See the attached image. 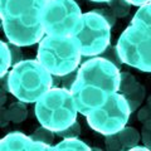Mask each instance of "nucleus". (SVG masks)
<instances>
[{
    "mask_svg": "<svg viewBox=\"0 0 151 151\" xmlns=\"http://www.w3.org/2000/svg\"><path fill=\"white\" fill-rule=\"evenodd\" d=\"M120 68L102 57H93L78 68L70 88L78 112L87 116L108 101L120 88Z\"/></svg>",
    "mask_w": 151,
    "mask_h": 151,
    "instance_id": "nucleus-1",
    "label": "nucleus"
},
{
    "mask_svg": "<svg viewBox=\"0 0 151 151\" xmlns=\"http://www.w3.org/2000/svg\"><path fill=\"white\" fill-rule=\"evenodd\" d=\"M48 0H0V18L8 40L30 47L45 34L42 17Z\"/></svg>",
    "mask_w": 151,
    "mask_h": 151,
    "instance_id": "nucleus-2",
    "label": "nucleus"
},
{
    "mask_svg": "<svg viewBox=\"0 0 151 151\" xmlns=\"http://www.w3.org/2000/svg\"><path fill=\"white\" fill-rule=\"evenodd\" d=\"M9 92L19 101L34 103L53 87V74L39 60L25 59L8 73Z\"/></svg>",
    "mask_w": 151,
    "mask_h": 151,
    "instance_id": "nucleus-3",
    "label": "nucleus"
},
{
    "mask_svg": "<svg viewBox=\"0 0 151 151\" xmlns=\"http://www.w3.org/2000/svg\"><path fill=\"white\" fill-rule=\"evenodd\" d=\"M34 112L42 126L57 134L77 121L78 108L69 89L52 87L35 102Z\"/></svg>",
    "mask_w": 151,
    "mask_h": 151,
    "instance_id": "nucleus-4",
    "label": "nucleus"
},
{
    "mask_svg": "<svg viewBox=\"0 0 151 151\" xmlns=\"http://www.w3.org/2000/svg\"><path fill=\"white\" fill-rule=\"evenodd\" d=\"M81 49L72 35H47L39 42L37 59L52 74L64 76L77 69L81 63Z\"/></svg>",
    "mask_w": 151,
    "mask_h": 151,
    "instance_id": "nucleus-5",
    "label": "nucleus"
},
{
    "mask_svg": "<svg viewBox=\"0 0 151 151\" xmlns=\"http://www.w3.org/2000/svg\"><path fill=\"white\" fill-rule=\"evenodd\" d=\"M77 39L82 57L93 58L101 55L111 42V25L96 12L84 13L72 32Z\"/></svg>",
    "mask_w": 151,
    "mask_h": 151,
    "instance_id": "nucleus-6",
    "label": "nucleus"
},
{
    "mask_svg": "<svg viewBox=\"0 0 151 151\" xmlns=\"http://www.w3.org/2000/svg\"><path fill=\"white\" fill-rule=\"evenodd\" d=\"M131 113L125 96L120 92H116L103 106L89 112L86 116V120L92 130L107 136L124 129L129 122Z\"/></svg>",
    "mask_w": 151,
    "mask_h": 151,
    "instance_id": "nucleus-7",
    "label": "nucleus"
},
{
    "mask_svg": "<svg viewBox=\"0 0 151 151\" xmlns=\"http://www.w3.org/2000/svg\"><path fill=\"white\" fill-rule=\"evenodd\" d=\"M117 50L124 64L141 72H151V37L129 25L117 40Z\"/></svg>",
    "mask_w": 151,
    "mask_h": 151,
    "instance_id": "nucleus-8",
    "label": "nucleus"
},
{
    "mask_svg": "<svg viewBox=\"0 0 151 151\" xmlns=\"http://www.w3.org/2000/svg\"><path fill=\"white\" fill-rule=\"evenodd\" d=\"M81 15V8L74 0H48L42 17L45 34L70 35Z\"/></svg>",
    "mask_w": 151,
    "mask_h": 151,
    "instance_id": "nucleus-9",
    "label": "nucleus"
},
{
    "mask_svg": "<svg viewBox=\"0 0 151 151\" xmlns=\"http://www.w3.org/2000/svg\"><path fill=\"white\" fill-rule=\"evenodd\" d=\"M49 145L38 142L22 132H10L0 141L1 151H44L49 150Z\"/></svg>",
    "mask_w": 151,
    "mask_h": 151,
    "instance_id": "nucleus-10",
    "label": "nucleus"
},
{
    "mask_svg": "<svg viewBox=\"0 0 151 151\" xmlns=\"http://www.w3.org/2000/svg\"><path fill=\"white\" fill-rule=\"evenodd\" d=\"M131 25L151 37V1L141 5L131 20Z\"/></svg>",
    "mask_w": 151,
    "mask_h": 151,
    "instance_id": "nucleus-11",
    "label": "nucleus"
},
{
    "mask_svg": "<svg viewBox=\"0 0 151 151\" xmlns=\"http://www.w3.org/2000/svg\"><path fill=\"white\" fill-rule=\"evenodd\" d=\"M49 150L53 151H88L91 147L84 144L83 141L78 140V137H68L63 139L60 142H58L54 146H50Z\"/></svg>",
    "mask_w": 151,
    "mask_h": 151,
    "instance_id": "nucleus-12",
    "label": "nucleus"
},
{
    "mask_svg": "<svg viewBox=\"0 0 151 151\" xmlns=\"http://www.w3.org/2000/svg\"><path fill=\"white\" fill-rule=\"evenodd\" d=\"M117 134H119L121 144L124 146V150H130L131 147L136 146L141 139V135L139 134V131L134 129V127H129V126H125Z\"/></svg>",
    "mask_w": 151,
    "mask_h": 151,
    "instance_id": "nucleus-13",
    "label": "nucleus"
},
{
    "mask_svg": "<svg viewBox=\"0 0 151 151\" xmlns=\"http://www.w3.org/2000/svg\"><path fill=\"white\" fill-rule=\"evenodd\" d=\"M139 82L136 81L135 76L131 74L130 72H121L120 73V88L119 92L125 94H129L131 92H134L136 88L139 87Z\"/></svg>",
    "mask_w": 151,
    "mask_h": 151,
    "instance_id": "nucleus-14",
    "label": "nucleus"
},
{
    "mask_svg": "<svg viewBox=\"0 0 151 151\" xmlns=\"http://www.w3.org/2000/svg\"><path fill=\"white\" fill-rule=\"evenodd\" d=\"M145 97H146V91H145V87L141 83L139 84V87L136 88L134 92L125 94V98H126L127 103H129L131 112H135L141 105H142Z\"/></svg>",
    "mask_w": 151,
    "mask_h": 151,
    "instance_id": "nucleus-15",
    "label": "nucleus"
},
{
    "mask_svg": "<svg viewBox=\"0 0 151 151\" xmlns=\"http://www.w3.org/2000/svg\"><path fill=\"white\" fill-rule=\"evenodd\" d=\"M9 116H10V121L15 122V124H20L28 117V110L25 106V102L19 101L12 103L8 108Z\"/></svg>",
    "mask_w": 151,
    "mask_h": 151,
    "instance_id": "nucleus-16",
    "label": "nucleus"
},
{
    "mask_svg": "<svg viewBox=\"0 0 151 151\" xmlns=\"http://www.w3.org/2000/svg\"><path fill=\"white\" fill-rule=\"evenodd\" d=\"M12 65V53L9 43L0 42V76L8 74V69Z\"/></svg>",
    "mask_w": 151,
    "mask_h": 151,
    "instance_id": "nucleus-17",
    "label": "nucleus"
},
{
    "mask_svg": "<svg viewBox=\"0 0 151 151\" xmlns=\"http://www.w3.org/2000/svg\"><path fill=\"white\" fill-rule=\"evenodd\" d=\"M107 4L117 18H126L130 14L131 4L127 0H108Z\"/></svg>",
    "mask_w": 151,
    "mask_h": 151,
    "instance_id": "nucleus-18",
    "label": "nucleus"
},
{
    "mask_svg": "<svg viewBox=\"0 0 151 151\" xmlns=\"http://www.w3.org/2000/svg\"><path fill=\"white\" fill-rule=\"evenodd\" d=\"M29 136L33 140L38 141V142H43V144H47V145L52 146V144H53V141H54L55 132L40 125V127H38V129Z\"/></svg>",
    "mask_w": 151,
    "mask_h": 151,
    "instance_id": "nucleus-19",
    "label": "nucleus"
},
{
    "mask_svg": "<svg viewBox=\"0 0 151 151\" xmlns=\"http://www.w3.org/2000/svg\"><path fill=\"white\" fill-rule=\"evenodd\" d=\"M98 57H102V58H106L107 60H110V62H112L115 65H117V67H121L122 64H124V62L121 60L120 58V54H119V50H117V47L116 45H108L106 50L103 52V53L101 55Z\"/></svg>",
    "mask_w": 151,
    "mask_h": 151,
    "instance_id": "nucleus-20",
    "label": "nucleus"
},
{
    "mask_svg": "<svg viewBox=\"0 0 151 151\" xmlns=\"http://www.w3.org/2000/svg\"><path fill=\"white\" fill-rule=\"evenodd\" d=\"M81 135V125L78 121H74L72 125L68 126L67 129H64L62 131L57 132V136L63 139H68V137H78Z\"/></svg>",
    "mask_w": 151,
    "mask_h": 151,
    "instance_id": "nucleus-21",
    "label": "nucleus"
},
{
    "mask_svg": "<svg viewBox=\"0 0 151 151\" xmlns=\"http://www.w3.org/2000/svg\"><path fill=\"white\" fill-rule=\"evenodd\" d=\"M105 144H106V149L110 151H121L124 150V146L121 144V140L119 137V134H112V135H107L105 139Z\"/></svg>",
    "mask_w": 151,
    "mask_h": 151,
    "instance_id": "nucleus-22",
    "label": "nucleus"
},
{
    "mask_svg": "<svg viewBox=\"0 0 151 151\" xmlns=\"http://www.w3.org/2000/svg\"><path fill=\"white\" fill-rule=\"evenodd\" d=\"M141 140L146 147L151 150V117L144 122L142 131H141Z\"/></svg>",
    "mask_w": 151,
    "mask_h": 151,
    "instance_id": "nucleus-23",
    "label": "nucleus"
},
{
    "mask_svg": "<svg viewBox=\"0 0 151 151\" xmlns=\"http://www.w3.org/2000/svg\"><path fill=\"white\" fill-rule=\"evenodd\" d=\"M77 74H78V69H74V70H72V72H69L67 74L60 76V87L70 91L73 83L76 82V79H77Z\"/></svg>",
    "mask_w": 151,
    "mask_h": 151,
    "instance_id": "nucleus-24",
    "label": "nucleus"
},
{
    "mask_svg": "<svg viewBox=\"0 0 151 151\" xmlns=\"http://www.w3.org/2000/svg\"><path fill=\"white\" fill-rule=\"evenodd\" d=\"M93 12H96L97 14H100V15H102L103 18L106 19V20L108 22V24H110L111 27H113L116 24V19L117 17L115 15V13H113L110 8H101V9H94Z\"/></svg>",
    "mask_w": 151,
    "mask_h": 151,
    "instance_id": "nucleus-25",
    "label": "nucleus"
},
{
    "mask_svg": "<svg viewBox=\"0 0 151 151\" xmlns=\"http://www.w3.org/2000/svg\"><path fill=\"white\" fill-rule=\"evenodd\" d=\"M9 48H10L12 53V65H15L17 63L23 60V53L20 49V45H17L14 43H9Z\"/></svg>",
    "mask_w": 151,
    "mask_h": 151,
    "instance_id": "nucleus-26",
    "label": "nucleus"
},
{
    "mask_svg": "<svg viewBox=\"0 0 151 151\" xmlns=\"http://www.w3.org/2000/svg\"><path fill=\"white\" fill-rule=\"evenodd\" d=\"M150 117H151V108L147 105L139 110V112H137V120L140 122H142V124H144V122L146 120H149Z\"/></svg>",
    "mask_w": 151,
    "mask_h": 151,
    "instance_id": "nucleus-27",
    "label": "nucleus"
},
{
    "mask_svg": "<svg viewBox=\"0 0 151 151\" xmlns=\"http://www.w3.org/2000/svg\"><path fill=\"white\" fill-rule=\"evenodd\" d=\"M10 121V116H9V111L6 108H1V120H0V125L1 127H5L8 125V122Z\"/></svg>",
    "mask_w": 151,
    "mask_h": 151,
    "instance_id": "nucleus-28",
    "label": "nucleus"
},
{
    "mask_svg": "<svg viewBox=\"0 0 151 151\" xmlns=\"http://www.w3.org/2000/svg\"><path fill=\"white\" fill-rule=\"evenodd\" d=\"M131 5H135V6H141V5H144V4L146 3H150L151 0H127Z\"/></svg>",
    "mask_w": 151,
    "mask_h": 151,
    "instance_id": "nucleus-29",
    "label": "nucleus"
},
{
    "mask_svg": "<svg viewBox=\"0 0 151 151\" xmlns=\"http://www.w3.org/2000/svg\"><path fill=\"white\" fill-rule=\"evenodd\" d=\"M53 87H60V76L53 74Z\"/></svg>",
    "mask_w": 151,
    "mask_h": 151,
    "instance_id": "nucleus-30",
    "label": "nucleus"
},
{
    "mask_svg": "<svg viewBox=\"0 0 151 151\" xmlns=\"http://www.w3.org/2000/svg\"><path fill=\"white\" fill-rule=\"evenodd\" d=\"M146 105H147V106L151 108V96L147 97V100H146Z\"/></svg>",
    "mask_w": 151,
    "mask_h": 151,
    "instance_id": "nucleus-31",
    "label": "nucleus"
},
{
    "mask_svg": "<svg viewBox=\"0 0 151 151\" xmlns=\"http://www.w3.org/2000/svg\"><path fill=\"white\" fill-rule=\"evenodd\" d=\"M91 1H94V3H107L108 0H91Z\"/></svg>",
    "mask_w": 151,
    "mask_h": 151,
    "instance_id": "nucleus-32",
    "label": "nucleus"
}]
</instances>
